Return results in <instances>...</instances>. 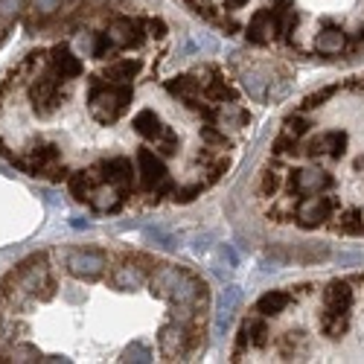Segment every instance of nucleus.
<instances>
[{
	"mask_svg": "<svg viewBox=\"0 0 364 364\" xmlns=\"http://www.w3.org/2000/svg\"><path fill=\"white\" fill-rule=\"evenodd\" d=\"M332 94H336V87H323V90H318V94H309L306 100H303V111H312V108L323 105V100H329Z\"/></svg>",
	"mask_w": 364,
	"mask_h": 364,
	"instance_id": "38",
	"label": "nucleus"
},
{
	"mask_svg": "<svg viewBox=\"0 0 364 364\" xmlns=\"http://www.w3.org/2000/svg\"><path fill=\"white\" fill-rule=\"evenodd\" d=\"M225 4H228L230 9H239V6H245V4H248V0H225Z\"/></svg>",
	"mask_w": 364,
	"mask_h": 364,
	"instance_id": "43",
	"label": "nucleus"
},
{
	"mask_svg": "<svg viewBox=\"0 0 364 364\" xmlns=\"http://www.w3.org/2000/svg\"><path fill=\"white\" fill-rule=\"evenodd\" d=\"M338 230H344V233H361L364 230V222H361L358 213H341L338 216Z\"/></svg>",
	"mask_w": 364,
	"mask_h": 364,
	"instance_id": "36",
	"label": "nucleus"
},
{
	"mask_svg": "<svg viewBox=\"0 0 364 364\" xmlns=\"http://www.w3.org/2000/svg\"><path fill=\"white\" fill-rule=\"evenodd\" d=\"M271 18H274L277 26V38H291L294 26H297V9L294 0H271Z\"/></svg>",
	"mask_w": 364,
	"mask_h": 364,
	"instance_id": "20",
	"label": "nucleus"
},
{
	"mask_svg": "<svg viewBox=\"0 0 364 364\" xmlns=\"http://www.w3.org/2000/svg\"><path fill=\"white\" fill-rule=\"evenodd\" d=\"M137 175H140V187L149 196H155V201H158V196H172L175 193V184L169 178L166 164L151 149H140L137 151Z\"/></svg>",
	"mask_w": 364,
	"mask_h": 364,
	"instance_id": "5",
	"label": "nucleus"
},
{
	"mask_svg": "<svg viewBox=\"0 0 364 364\" xmlns=\"http://www.w3.org/2000/svg\"><path fill=\"white\" fill-rule=\"evenodd\" d=\"M283 184H286V172L280 169V166H268L265 172H262V196H277L280 190H283Z\"/></svg>",
	"mask_w": 364,
	"mask_h": 364,
	"instance_id": "29",
	"label": "nucleus"
},
{
	"mask_svg": "<svg viewBox=\"0 0 364 364\" xmlns=\"http://www.w3.org/2000/svg\"><path fill=\"white\" fill-rule=\"evenodd\" d=\"M353 309V289L344 280H336L323 289V315H350Z\"/></svg>",
	"mask_w": 364,
	"mask_h": 364,
	"instance_id": "17",
	"label": "nucleus"
},
{
	"mask_svg": "<svg viewBox=\"0 0 364 364\" xmlns=\"http://www.w3.org/2000/svg\"><path fill=\"white\" fill-rule=\"evenodd\" d=\"M123 361H151V353H149V347H143V344H132L126 353H123Z\"/></svg>",
	"mask_w": 364,
	"mask_h": 364,
	"instance_id": "41",
	"label": "nucleus"
},
{
	"mask_svg": "<svg viewBox=\"0 0 364 364\" xmlns=\"http://www.w3.org/2000/svg\"><path fill=\"white\" fill-rule=\"evenodd\" d=\"M207 184H204V181H198V184H193V187H184V190H175L172 193V198L175 201H181V204H187V201H193L196 196H201V190H204Z\"/></svg>",
	"mask_w": 364,
	"mask_h": 364,
	"instance_id": "39",
	"label": "nucleus"
},
{
	"mask_svg": "<svg viewBox=\"0 0 364 364\" xmlns=\"http://www.w3.org/2000/svg\"><path fill=\"white\" fill-rule=\"evenodd\" d=\"M97 184H100V181H97V175L90 169H76V172L68 175V187H70V196L76 201H90Z\"/></svg>",
	"mask_w": 364,
	"mask_h": 364,
	"instance_id": "25",
	"label": "nucleus"
},
{
	"mask_svg": "<svg viewBox=\"0 0 364 364\" xmlns=\"http://www.w3.org/2000/svg\"><path fill=\"white\" fill-rule=\"evenodd\" d=\"M26 294H33V300H53L55 297V280L50 274V265H47V254H36L29 257L26 262H21L12 274H9Z\"/></svg>",
	"mask_w": 364,
	"mask_h": 364,
	"instance_id": "3",
	"label": "nucleus"
},
{
	"mask_svg": "<svg viewBox=\"0 0 364 364\" xmlns=\"http://www.w3.org/2000/svg\"><path fill=\"white\" fill-rule=\"evenodd\" d=\"M245 36L251 44H268L271 38H277V26H274V18H271V9H257L254 18L248 21V29Z\"/></svg>",
	"mask_w": 364,
	"mask_h": 364,
	"instance_id": "19",
	"label": "nucleus"
},
{
	"mask_svg": "<svg viewBox=\"0 0 364 364\" xmlns=\"http://www.w3.org/2000/svg\"><path fill=\"white\" fill-rule=\"evenodd\" d=\"M50 65H53L55 73H62L68 82L76 79V76H82V62L73 55V50L68 44H55L50 50Z\"/></svg>",
	"mask_w": 364,
	"mask_h": 364,
	"instance_id": "21",
	"label": "nucleus"
},
{
	"mask_svg": "<svg viewBox=\"0 0 364 364\" xmlns=\"http://www.w3.org/2000/svg\"><path fill=\"white\" fill-rule=\"evenodd\" d=\"M268 341H271V332H268L265 321H262V318H248L245 323H242V329H239V338H236L233 358H239L242 353L251 350V347L265 350V347H268Z\"/></svg>",
	"mask_w": 364,
	"mask_h": 364,
	"instance_id": "15",
	"label": "nucleus"
},
{
	"mask_svg": "<svg viewBox=\"0 0 364 364\" xmlns=\"http://www.w3.org/2000/svg\"><path fill=\"white\" fill-rule=\"evenodd\" d=\"M65 6V0H33V12L36 15H53Z\"/></svg>",
	"mask_w": 364,
	"mask_h": 364,
	"instance_id": "40",
	"label": "nucleus"
},
{
	"mask_svg": "<svg viewBox=\"0 0 364 364\" xmlns=\"http://www.w3.org/2000/svg\"><path fill=\"white\" fill-rule=\"evenodd\" d=\"M132 126H134V132H137L140 137H146L149 143L161 146L164 155H172V151L178 149V134H175L169 126H164V123H161V119L155 117V111L143 108V111L132 119Z\"/></svg>",
	"mask_w": 364,
	"mask_h": 364,
	"instance_id": "6",
	"label": "nucleus"
},
{
	"mask_svg": "<svg viewBox=\"0 0 364 364\" xmlns=\"http://www.w3.org/2000/svg\"><path fill=\"white\" fill-rule=\"evenodd\" d=\"M297 137L294 134H289V132H283L277 140H274V146H271V155L274 158H294L297 155Z\"/></svg>",
	"mask_w": 364,
	"mask_h": 364,
	"instance_id": "31",
	"label": "nucleus"
},
{
	"mask_svg": "<svg viewBox=\"0 0 364 364\" xmlns=\"http://www.w3.org/2000/svg\"><path fill=\"white\" fill-rule=\"evenodd\" d=\"M146 33L155 36V38H164V36H166V23H164L161 18H149V21H146Z\"/></svg>",
	"mask_w": 364,
	"mask_h": 364,
	"instance_id": "42",
	"label": "nucleus"
},
{
	"mask_svg": "<svg viewBox=\"0 0 364 364\" xmlns=\"http://www.w3.org/2000/svg\"><path fill=\"white\" fill-rule=\"evenodd\" d=\"M291 300H294V297H291L289 291H280V289L265 291V294L257 300V312H259L262 318H268V315H280V312L289 309V303H291Z\"/></svg>",
	"mask_w": 364,
	"mask_h": 364,
	"instance_id": "27",
	"label": "nucleus"
},
{
	"mask_svg": "<svg viewBox=\"0 0 364 364\" xmlns=\"http://www.w3.org/2000/svg\"><path fill=\"white\" fill-rule=\"evenodd\" d=\"M68 271L79 280H100L108 271V257L102 251H68Z\"/></svg>",
	"mask_w": 364,
	"mask_h": 364,
	"instance_id": "9",
	"label": "nucleus"
},
{
	"mask_svg": "<svg viewBox=\"0 0 364 364\" xmlns=\"http://www.w3.org/2000/svg\"><path fill=\"white\" fill-rule=\"evenodd\" d=\"M361 41H364V26H361Z\"/></svg>",
	"mask_w": 364,
	"mask_h": 364,
	"instance_id": "45",
	"label": "nucleus"
},
{
	"mask_svg": "<svg viewBox=\"0 0 364 364\" xmlns=\"http://www.w3.org/2000/svg\"><path fill=\"white\" fill-rule=\"evenodd\" d=\"M15 164L23 172H29V175H47L53 181H62V178L70 175L68 166L62 164V149H58L55 143H38V146H33V149L26 151V158H18Z\"/></svg>",
	"mask_w": 364,
	"mask_h": 364,
	"instance_id": "4",
	"label": "nucleus"
},
{
	"mask_svg": "<svg viewBox=\"0 0 364 364\" xmlns=\"http://www.w3.org/2000/svg\"><path fill=\"white\" fill-rule=\"evenodd\" d=\"M143 70V62L140 58H119V62L108 65L105 68V82H114V85H129L132 79H137Z\"/></svg>",
	"mask_w": 364,
	"mask_h": 364,
	"instance_id": "24",
	"label": "nucleus"
},
{
	"mask_svg": "<svg viewBox=\"0 0 364 364\" xmlns=\"http://www.w3.org/2000/svg\"><path fill=\"white\" fill-rule=\"evenodd\" d=\"M321 329L329 338H341L350 329V315H321Z\"/></svg>",
	"mask_w": 364,
	"mask_h": 364,
	"instance_id": "28",
	"label": "nucleus"
},
{
	"mask_svg": "<svg viewBox=\"0 0 364 364\" xmlns=\"http://www.w3.org/2000/svg\"><path fill=\"white\" fill-rule=\"evenodd\" d=\"M108 38L114 41L117 50H129V47H140L146 41V21H137V18H114L108 23Z\"/></svg>",
	"mask_w": 364,
	"mask_h": 364,
	"instance_id": "10",
	"label": "nucleus"
},
{
	"mask_svg": "<svg viewBox=\"0 0 364 364\" xmlns=\"http://www.w3.org/2000/svg\"><path fill=\"white\" fill-rule=\"evenodd\" d=\"M344 151H347V134H344V132H326V134H321L318 140H309V143H306V155H309V158L329 155V158L341 161Z\"/></svg>",
	"mask_w": 364,
	"mask_h": 364,
	"instance_id": "18",
	"label": "nucleus"
},
{
	"mask_svg": "<svg viewBox=\"0 0 364 364\" xmlns=\"http://www.w3.org/2000/svg\"><path fill=\"white\" fill-rule=\"evenodd\" d=\"M309 129H312V123H309V119L303 117V114H291V117L286 119V132L294 134V137H303Z\"/></svg>",
	"mask_w": 364,
	"mask_h": 364,
	"instance_id": "35",
	"label": "nucleus"
},
{
	"mask_svg": "<svg viewBox=\"0 0 364 364\" xmlns=\"http://www.w3.org/2000/svg\"><path fill=\"white\" fill-rule=\"evenodd\" d=\"M190 274L187 268H181V265H158V268H151V274H149V289L155 297H172V291L181 286V280H184Z\"/></svg>",
	"mask_w": 364,
	"mask_h": 364,
	"instance_id": "14",
	"label": "nucleus"
},
{
	"mask_svg": "<svg viewBox=\"0 0 364 364\" xmlns=\"http://www.w3.org/2000/svg\"><path fill=\"white\" fill-rule=\"evenodd\" d=\"M151 259L149 257H132V259H126L123 265H117L114 271H111V280H114V286L117 289H137L140 283H149V274H151Z\"/></svg>",
	"mask_w": 364,
	"mask_h": 364,
	"instance_id": "13",
	"label": "nucleus"
},
{
	"mask_svg": "<svg viewBox=\"0 0 364 364\" xmlns=\"http://www.w3.org/2000/svg\"><path fill=\"white\" fill-rule=\"evenodd\" d=\"M332 187V175L326 169H294L289 175L291 196H318Z\"/></svg>",
	"mask_w": 364,
	"mask_h": 364,
	"instance_id": "12",
	"label": "nucleus"
},
{
	"mask_svg": "<svg viewBox=\"0 0 364 364\" xmlns=\"http://www.w3.org/2000/svg\"><path fill=\"white\" fill-rule=\"evenodd\" d=\"M44 355L38 353V347H33V344H15L12 350H9V355H6V361H41Z\"/></svg>",
	"mask_w": 364,
	"mask_h": 364,
	"instance_id": "32",
	"label": "nucleus"
},
{
	"mask_svg": "<svg viewBox=\"0 0 364 364\" xmlns=\"http://www.w3.org/2000/svg\"><path fill=\"white\" fill-rule=\"evenodd\" d=\"M268 219L271 222H294V207L291 204H277L268 210Z\"/></svg>",
	"mask_w": 364,
	"mask_h": 364,
	"instance_id": "37",
	"label": "nucleus"
},
{
	"mask_svg": "<svg viewBox=\"0 0 364 364\" xmlns=\"http://www.w3.org/2000/svg\"><path fill=\"white\" fill-rule=\"evenodd\" d=\"M204 100L216 102V105L233 102V100H236V87H233L225 76H219L216 70H210V79H204Z\"/></svg>",
	"mask_w": 364,
	"mask_h": 364,
	"instance_id": "23",
	"label": "nucleus"
},
{
	"mask_svg": "<svg viewBox=\"0 0 364 364\" xmlns=\"http://www.w3.org/2000/svg\"><path fill=\"white\" fill-rule=\"evenodd\" d=\"M90 172L97 175L100 184H102V181H105V184H114L123 196H129L134 190V166H132L129 158H108V161L97 164Z\"/></svg>",
	"mask_w": 364,
	"mask_h": 364,
	"instance_id": "7",
	"label": "nucleus"
},
{
	"mask_svg": "<svg viewBox=\"0 0 364 364\" xmlns=\"http://www.w3.org/2000/svg\"><path fill=\"white\" fill-rule=\"evenodd\" d=\"M0 336H6V318H4V309H0Z\"/></svg>",
	"mask_w": 364,
	"mask_h": 364,
	"instance_id": "44",
	"label": "nucleus"
},
{
	"mask_svg": "<svg viewBox=\"0 0 364 364\" xmlns=\"http://www.w3.org/2000/svg\"><path fill=\"white\" fill-rule=\"evenodd\" d=\"M23 0H0V26H9L21 15Z\"/></svg>",
	"mask_w": 364,
	"mask_h": 364,
	"instance_id": "34",
	"label": "nucleus"
},
{
	"mask_svg": "<svg viewBox=\"0 0 364 364\" xmlns=\"http://www.w3.org/2000/svg\"><path fill=\"white\" fill-rule=\"evenodd\" d=\"M62 82H68L62 73H55L53 65L41 68L36 76H29V102H33L36 114L38 117H50L58 111V105H62V94H68V87H62Z\"/></svg>",
	"mask_w": 364,
	"mask_h": 364,
	"instance_id": "2",
	"label": "nucleus"
},
{
	"mask_svg": "<svg viewBox=\"0 0 364 364\" xmlns=\"http://www.w3.org/2000/svg\"><path fill=\"white\" fill-rule=\"evenodd\" d=\"M332 210H336V201L326 196H300V201L294 204V222L300 228H318L326 219H332Z\"/></svg>",
	"mask_w": 364,
	"mask_h": 364,
	"instance_id": "8",
	"label": "nucleus"
},
{
	"mask_svg": "<svg viewBox=\"0 0 364 364\" xmlns=\"http://www.w3.org/2000/svg\"><path fill=\"white\" fill-rule=\"evenodd\" d=\"M123 193H119L114 184H105V181H102V184H97V190H94V196H90V207H94L97 210V213H117V210L119 207H123Z\"/></svg>",
	"mask_w": 364,
	"mask_h": 364,
	"instance_id": "22",
	"label": "nucleus"
},
{
	"mask_svg": "<svg viewBox=\"0 0 364 364\" xmlns=\"http://www.w3.org/2000/svg\"><path fill=\"white\" fill-rule=\"evenodd\" d=\"M132 105V85H114L105 79L90 82L87 94V111L100 126H114Z\"/></svg>",
	"mask_w": 364,
	"mask_h": 364,
	"instance_id": "1",
	"label": "nucleus"
},
{
	"mask_svg": "<svg viewBox=\"0 0 364 364\" xmlns=\"http://www.w3.org/2000/svg\"><path fill=\"white\" fill-rule=\"evenodd\" d=\"M158 347L161 355L169 361H181L184 355H190V332L184 323H164L158 332Z\"/></svg>",
	"mask_w": 364,
	"mask_h": 364,
	"instance_id": "11",
	"label": "nucleus"
},
{
	"mask_svg": "<svg viewBox=\"0 0 364 364\" xmlns=\"http://www.w3.org/2000/svg\"><path fill=\"white\" fill-rule=\"evenodd\" d=\"M201 140H204L207 146H216V149H225V146H228V137H225V132H222L219 126H213V123L201 126Z\"/></svg>",
	"mask_w": 364,
	"mask_h": 364,
	"instance_id": "33",
	"label": "nucleus"
},
{
	"mask_svg": "<svg viewBox=\"0 0 364 364\" xmlns=\"http://www.w3.org/2000/svg\"><path fill=\"white\" fill-rule=\"evenodd\" d=\"M344 47H347V36H344L341 26H326L323 33H318V38H315V50L321 55H338Z\"/></svg>",
	"mask_w": 364,
	"mask_h": 364,
	"instance_id": "26",
	"label": "nucleus"
},
{
	"mask_svg": "<svg viewBox=\"0 0 364 364\" xmlns=\"http://www.w3.org/2000/svg\"><path fill=\"white\" fill-rule=\"evenodd\" d=\"M166 94L169 97H178L184 105H193L196 100L204 97V82H201V73H184V76H175L166 82Z\"/></svg>",
	"mask_w": 364,
	"mask_h": 364,
	"instance_id": "16",
	"label": "nucleus"
},
{
	"mask_svg": "<svg viewBox=\"0 0 364 364\" xmlns=\"http://www.w3.org/2000/svg\"><path fill=\"white\" fill-rule=\"evenodd\" d=\"M280 353L286 358H297L306 353V341H303V332H286V336L280 338Z\"/></svg>",
	"mask_w": 364,
	"mask_h": 364,
	"instance_id": "30",
	"label": "nucleus"
}]
</instances>
